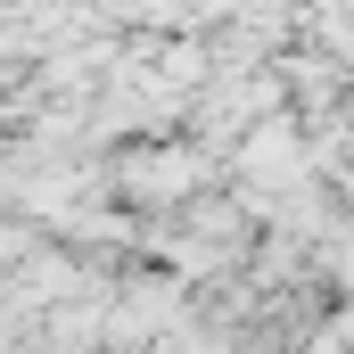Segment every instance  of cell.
<instances>
[{
	"label": "cell",
	"mask_w": 354,
	"mask_h": 354,
	"mask_svg": "<svg viewBox=\"0 0 354 354\" xmlns=\"http://www.w3.org/2000/svg\"><path fill=\"white\" fill-rule=\"evenodd\" d=\"M206 181V149H132L124 157V189L132 198H181Z\"/></svg>",
	"instance_id": "cell-1"
}]
</instances>
